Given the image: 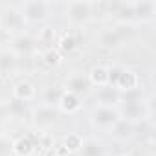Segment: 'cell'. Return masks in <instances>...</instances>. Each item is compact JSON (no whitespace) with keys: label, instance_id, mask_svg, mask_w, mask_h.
<instances>
[{"label":"cell","instance_id":"cell-1","mask_svg":"<svg viewBox=\"0 0 156 156\" xmlns=\"http://www.w3.org/2000/svg\"><path fill=\"white\" fill-rule=\"evenodd\" d=\"M132 33H134V30H132L130 24H118L116 28L105 30V31L101 33V44H103L105 48H116V46H119L123 41H127Z\"/></svg>","mask_w":156,"mask_h":156},{"label":"cell","instance_id":"cell-2","mask_svg":"<svg viewBox=\"0 0 156 156\" xmlns=\"http://www.w3.org/2000/svg\"><path fill=\"white\" fill-rule=\"evenodd\" d=\"M66 17L73 24H83L92 19V6L88 2H70L66 6Z\"/></svg>","mask_w":156,"mask_h":156},{"label":"cell","instance_id":"cell-3","mask_svg":"<svg viewBox=\"0 0 156 156\" xmlns=\"http://www.w3.org/2000/svg\"><path fill=\"white\" fill-rule=\"evenodd\" d=\"M20 15L28 22H41L48 19V4L46 2H24Z\"/></svg>","mask_w":156,"mask_h":156},{"label":"cell","instance_id":"cell-4","mask_svg":"<svg viewBox=\"0 0 156 156\" xmlns=\"http://www.w3.org/2000/svg\"><path fill=\"white\" fill-rule=\"evenodd\" d=\"M118 116H121V119L130 121V123L141 121V119H145V116H147L145 103H119V112H118Z\"/></svg>","mask_w":156,"mask_h":156},{"label":"cell","instance_id":"cell-5","mask_svg":"<svg viewBox=\"0 0 156 156\" xmlns=\"http://www.w3.org/2000/svg\"><path fill=\"white\" fill-rule=\"evenodd\" d=\"M22 26H24V19H22L20 11H17V9H8L0 17V30L4 33L6 31H19Z\"/></svg>","mask_w":156,"mask_h":156},{"label":"cell","instance_id":"cell-6","mask_svg":"<svg viewBox=\"0 0 156 156\" xmlns=\"http://www.w3.org/2000/svg\"><path fill=\"white\" fill-rule=\"evenodd\" d=\"M92 119H94V123H96L98 127L110 129V127L119 119V116H118V110H114V108H110V107H98V108L94 110V114H92Z\"/></svg>","mask_w":156,"mask_h":156},{"label":"cell","instance_id":"cell-7","mask_svg":"<svg viewBox=\"0 0 156 156\" xmlns=\"http://www.w3.org/2000/svg\"><path fill=\"white\" fill-rule=\"evenodd\" d=\"M66 88H68V94L79 98V96H85V94L90 92L92 83L88 79V75H73V77H70V79H68Z\"/></svg>","mask_w":156,"mask_h":156},{"label":"cell","instance_id":"cell-8","mask_svg":"<svg viewBox=\"0 0 156 156\" xmlns=\"http://www.w3.org/2000/svg\"><path fill=\"white\" fill-rule=\"evenodd\" d=\"M132 8H134V20H140V22H152L154 20V15H156L154 2H147V0L132 2Z\"/></svg>","mask_w":156,"mask_h":156},{"label":"cell","instance_id":"cell-9","mask_svg":"<svg viewBox=\"0 0 156 156\" xmlns=\"http://www.w3.org/2000/svg\"><path fill=\"white\" fill-rule=\"evenodd\" d=\"M96 99L101 103V107H110L112 108L114 105L119 103V90L114 88V87H108V85L99 87L98 92H96Z\"/></svg>","mask_w":156,"mask_h":156},{"label":"cell","instance_id":"cell-10","mask_svg":"<svg viewBox=\"0 0 156 156\" xmlns=\"http://www.w3.org/2000/svg\"><path fill=\"white\" fill-rule=\"evenodd\" d=\"M33 121H35V125H39V127H42V129H44V127H51V125L57 121V110L44 105V107H41V108L35 110Z\"/></svg>","mask_w":156,"mask_h":156},{"label":"cell","instance_id":"cell-11","mask_svg":"<svg viewBox=\"0 0 156 156\" xmlns=\"http://www.w3.org/2000/svg\"><path fill=\"white\" fill-rule=\"evenodd\" d=\"M134 134V127L130 121H125V119H118L112 127H110V136L116 138V140H127Z\"/></svg>","mask_w":156,"mask_h":156},{"label":"cell","instance_id":"cell-12","mask_svg":"<svg viewBox=\"0 0 156 156\" xmlns=\"http://www.w3.org/2000/svg\"><path fill=\"white\" fill-rule=\"evenodd\" d=\"M116 88L119 92L138 88V77H136V73L130 72V70H123L121 75H119V79H118V83H116Z\"/></svg>","mask_w":156,"mask_h":156},{"label":"cell","instance_id":"cell-13","mask_svg":"<svg viewBox=\"0 0 156 156\" xmlns=\"http://www.w3.org/2000/svg\"><path fill=\"white\" fill-rule=\"evenodd\" d=\"M81 156H105V147L101 141L90 138V140H85L83 145H81Z\"/></svg>","mask_w":156,"mask_h":156},{"label":"cell","instance_id":"cell-14","mask_svg":"<svg viewBox=\"0 0 156 156\" xmlns=\"http://www.w3.org/2000/svg\"><path fill=\"white\" fill-rule=\"evenodd\" d=\"M33 48H35V42H33V39L28 37V35H19V37L13 41V50H15L17 53H20V55L31 53Z\"/></svg>","mask_w":156,"mask_h":156},{"label":"cell","instance_id":"cell-15","mask_svg":"<svg viewBox=\"0 0 156 156\" xmlns=\"http://www.w3.org/2000/svg\"><path fill=\"white\" fill-rule=\"evenodd\" d=\"M35 145L33 141L30 140V136H24V138H19L17 141H13V152L19 154V156H30L33 152Z\"/></svg>","mask_w":156,"mask_h":156},{"label":"cell","instance_id":"cell-16","mask_svg":"<svg viewBox=\"0 0 156 156\" xmlns=\"http://www.w3.org/2000/svg\"><path fill=\"white\" fill-rule=\"evenodd\" d=\"M6 108H8V116L20 118V116H24L26 110H28V101H22V99H19V98H13V99L6 105Z\"/></svg>","mask_w":156,"mask_h":156},{"label":"cell","instance_id":"cell-17","mask_svg":"<svg viewBox=\"0 0 156 156\" xmlns=\"http://www.w3.org/2000/svg\"><path fill=\"white\" fill-rule=\"evenodd\" d=\"M62 96H64V90H61L59 87H51V88H48V90H46V94H44L46 107H51V108H53V107L61 105Z\"/></svg>","mask_w":156,"mask_h":156},{"label":"cell","instance_id":"cell-18","mask_svg":"<svg viewBox=\"0 0 156 156\" xmlns=\"http://www.w3.org/2000/svg\"><path fill=\"white\" fill-rule=\"evenodd\" d=\"M33 94H35L33 87H31L28 81H22V83H19V85L15 87V96H13V98H19V99H22V101H30V99L33 98Z\"/></svg>","mask_w":156,"mask_h":156},{"label":"cell","instance_id":"cell-19","mask_svg":"<svg viewBox=\"0 0 156 156\" xmlns=\"http://www.w3.org/2000/svg\"><path fill=\"white\" fill-rule=\"evenodd\" d=\"M119 103H143V92L140 88L119 92Z\"/></svg>","mask_w":156,"mask_h":156},{"label":"cell","instance_id":"cell-20","mask_svg":"<svg viewBox=\"0 0 156 156\" xmlns=\"http://www.w3.org/2000/svg\"><path fill=\"white\" fill-rule=\"evenodd\" d=\"M15 66H17V59H15L13 53H9V51H2V53H0V72L9 73Z\"/></svg>","mask_w":156,"mask_h":156},{"label":"cell","instance_id":"cell-21","mask_svg":"<svg viewBox=\"0 0 156 156\" xmlns=\"http://www.w3.org/2000/svg\"><path fill=\"white\" fill-rule=\"evenodd\" d=\"M88 79H90L92 87H94V85H98V88H99V87H105V85H107V68H101V66L94 68Z\"/></svg>","mask_w":156,"mask_h":156},{"label":"cell","instance_id":"cell-22","mask_svg":"<svg viewBox=\"0 0 156 156\" xmlns=\"http://www.w3.org/2000/svg\"><path fill=\"white\" fill-rule=\"evenodd\" d=\"M61 107H62L66 112H73V110L79 108V98H77V96H72V94H68V92H64V96H62V99H61Z\"/></svg>","mask_w":156,"mask_h":156},{"label":"cell","instance_id":"cell-23","mask_svg":"<svg viewBox=\"0 0 156 156\" xmlns=\"http://www.w3.org/2000/svg\"><path fill=\"white\" fill-rule=\"evenodd\" d=\"M59 48H61V51H64V53H72V51L77 48L75 37H73V35H64V37L59 41Z\"/></svg>","mask_w":156,"mask_h":156},{"label":"cell","instance_id":"cell-24","mask_svg":"<svg viewBox=\"0 0 156 156\" xmlns=\"http://www.w3.org/2000/svg\"><path fill=\"white\" fill-rule=\"evenodd\" d=\"M132 127H134V134H141V138H147L152 132V127H151V123L147 119L136 121V123H132Z\"/></svg>","mask_w":156,"mask_h":156},{"label":"cell","instance_id":"cell-25","mask_svg":"<svg viewBox=\"0 0 156 156\" xmlns=\"http://www.w3.org/2000/svg\"><path fill=\"white\" fill-rule=\"evenodd\" d=\"M83 145V140L77 136V134H70L66 140H64V147L70 151V152H75V151H79Z\"/></svg>","mask_w":156,"mask_h":156},{"label":"cell","instance_id":"cell-26","mask_svg":"<svg viewBox=\"0 0 156 156\" xmlns=\"http://www.w3.org/2000/svg\"><path fill=\"white\" fill-rule=\"evenodd\" d=\"M13 152V141L0 136V156H9Z\"/></svg>","mask_w":156,"mask_h":156},{"label":"cell","instance_id":"cell-27","mask_svg":"<svg viewBox=\"0 0 156 156\" xmlns=\"http://www.w3.org/2000/svg\"><path fill=\"white\" fill-rule=\"evenodd\" d=\"M44 61H46V64H48V66H57V64L61 62V55H59L55 50H51V48H50V50L44 53Z\"/></svg>","mask_w":156,"mask_h":156},{"label":"cell","instance_id":"cell-28","mask_svg":"<svg viewBox=\"0 0 156 156\" xmlns=\"http://www.w3.org/2000/svg\"><path fill=\"white\" fill-rule=\"evenodd\" d=\"M6 118H8V108H6L4 103H0V123H2Z\"/></svg>","mask_w":156,"mask_h":156},{"label":"cell","instance_id":"cell-29","mask_svg":"<svg viewBox=\"0 0 156 156\" xmlns=\"http://www.w3.org/2000/svg\"><path fill=\"white\" fill-rule=\"evenodd\" d=\"M132 156H147V154H145V152H141V151H138V152H134Z\"/></svg>","mask_w":156,"mask_h":156},{"label":"cell","instance_id":"cell-30","mask_svg":"<svg viewBox=\"0 0 156 156\" xmlns=\"http://www.w3.org/2000/svg\"><path fill=\"white\" fill-rule=\"evenodd\" d=\"M2 41H4V31L0 30V42H2Z\"/></svg>","mask_w":156,"mask_h":156},{"label":"cell","instance_id":"cell-31","mask_svg":"<svg viewBox=\"0 0 156 156\" xmlns=\"http://www.w3.org/2000/svg\"><path fill=\"white\" fill-rule=\"evenodd\" d=\"M121 156H127V154H121Z\"/></svg>","mask_w":156,"mask_h":156}]
</instances>
